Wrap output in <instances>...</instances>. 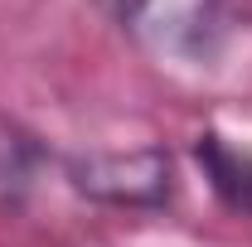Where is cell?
I'll return each instance as SVG.
<instances>
[{"label": "cell", "mask_w": 252, "mask_h": 247, "mask_svg": "<svg viewBox=\"0 0 252 247\" xmlns=\"http://www.w3.org/2000/svg\"><path fill=\"white\" fill-rule=\"evenodd\" d=\"M194 155H199V165H204V175H209V185L223 204L238 209V214H252V155L228 146L214 131L194 141Z\"/></svg>", "instance_id": "3"}, {"label": "cell", "mask_w": 252, "mask_h": 247, "mask_svg": "<svg viewBox=\"0 0 252 247\" xmlns=\"http://www.w3.org/2000/svg\"><path fill=\"white\" fill-rule=\"evenodd\" d=\"M112 25L160 63H204L223 39L228 0H97Z\"/></svg>", "instance_id": "1"}, {"label": "cell", "mask_w": 252, "mask_h": 247, "mask_svg": "<svg viewBox=\"0 0 252 247\" xmlns=\"http://www.w3.org/2000/svg\"><path fill=\"white\" fill-rule=\"evenodd\" d=\"M63 170L78 194H88L97 204H117V209H160L175 194V165L160 146L68 155Z\"/></svg>", "instance_id": "2"}]
</instances>
